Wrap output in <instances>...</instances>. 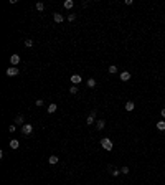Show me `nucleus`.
Returning a JSON list of instances; mask_svg holds the SVG:
<instances>
[{"instance_id": "1", "label": "nucleus", "mask_w": 165, "mask_h": 185, "mask_svg": "<svg viewBox=\"0 0 165 185\" xmlns=\"http://www.w3.org/2000/svg\"><path fill=\"white\" fill-rule=\"evenodd\" d=\"M101 145H103V149H106V151H112V141L107 137L101 139Z\"/></svg>"}, {"instance_id": "2", "label": "nucleus", "mask_w": 165, "mask_h": 185, "mask_svg": "<svg viewBox=\"0 0 165 185\" xmlns=\"http://www.w3.org/2000/svg\"><path fill=\"white\" fill-rule=\"evenodd\" d=\"M22 132L25 135H30L31 132H33V126H31V124H23L22 126Z\"/></svg>"}, {"instance_id": "3", "label": "nucleus", "mask_w": 165, "mask_h": 185, "mask_svg": "<svg viewBox=\"0 0 165 185\" xmlns=\"http://www.w3.org/2000/svg\"><path fill=\"white\" fill-rule=\"evenodd\" d=\"M20 73V69L17 68V66H10V68H7V76H17Z\"/></svg>"}, {"instance_id": "4", "label": "nucleus", "mask_w": 165, "mask_h": 185, "mask_svg": "<svg viewBox=\"0 0 165 185\" xmlns=\"http://www.w3.org/2000/svg\"><path fill=\"white\" fill-rule=\"evenodd\" d=\"M10 63H12V65L13 66H17V65H18V63H20V56H18V55H12V56H10Z\"/></svg>"}, {"instance_id": "5", "label": "nucleus", "mask_w": 165, "mask_h": 185, "mask_svg": "<svg viewBox=\"0 0 165 185\" xmlns=\"http://www.w3.org/2000/svg\"><path fill=\"white\" fill-rule=\"evenodd\" d=\"M69 79H71V83H74V84H79V83L83 81V78H81L79 75H73V76H71Z\"/></svg>"}, {"instance_id": "6", "label": "nucleus", "mask_w": 165, "mask_h": 185, "mask_svg": "<svg viewBox=\"0 0 165 185\" xmlns=\"http://www.w3.org/2000/svg\"><path fill=\"white\" fill-rule=\"evenodd\" d=\"M131 79V73L129 71H122L121 73V81H129Z\"/></svg>"}, {"instance_id": "7", "label": "nucleus", "mask_w": 165, "mask_h": 185, "mask_svg": "<svg viewBox=\"0 0 165 185\" xmlns=\"http://www.w3.org/2000/svg\"><path fill=\"white\" fill-rule=\"evenodd\" d=\"M125 111H134V107H135V104L132 103V101H127V103H125Z\"/></svg>"}, {"instance_id": "8", "label": "nucleus", "mask_w": 165, "mask_h": 185, "mask_svg": "<svg viewBox=\"0 0 165 185\" xmlns=\"http://www.w3.org/2000/svg\"><path fill=\"white\" fill-rule=\"evenodd\" d=\"M104 126H106V121L104 119H97L96 121V127L97 129H104Z\"/></svg>"}, {"instance_id": "9", "label": "nucleus", "mask_w": 165, "mask_h": 185, "mask_svg": "<svg viewBox=\"0 0 165 185\" xmlns=\"http://www.w3.org/2000/svg\"><path fill=\"white\" fill-rule=\"evenodd\" d=\"M10 147L15 151V149H18V147H20V142L17 141V139H13V141H10Z\"/></svg>"}, {"instance_id": "10", "label": "nucleus", "mask_w": 165, "mask_h": 185, "mask_svg": "<svg viewBox=\"0 0 165 185\" xmlns=\"http://www.w3.org/2000/svg\"><path fill=\"white\" fill-rule=\"evenodd\" d=\"M53 18H55V22H56V23H61L63 20H65L61 13H55V15H53Z\"/></svg>"}, {"instance_id": "11", "label": "nucleus", "mask_w": 165, "mask_h": 185, "mask_svg": "<svg viewBox=\"0 0 165 185\" xmlns=\"http://www.w3.org/2000/svg\"><path fill=\"white\" fill-rule=\"evenodd\" d=\"M15 124H22L23 126V116H22V114H17V117H15Z\"/></svg>"}, {"instance_id": "12", "label": "nucleus", "mask_w": 165, "mask_h": 185, "mask_svg": "<svg viewBox=\"0 0 165 185\" xmlns=\"http://www.w3.org/2000/svg\"><path fill=\"white\" fill-rule=\"evenodd\" d=\"M157 129L159 131H165V121H159L157 122Z\"/></svg>"}, {"instance_id": "13", "label": "nucleus", "mask_w": 165, "mask_h": 185, "mask_svg": "<svg viewBox=\"0 0 165 185\" xmlns=\"http://www.w3.org/2000/svg\"><path fill=\"white\" fill-rule=\"evenodd\" d=\"M73 5H74L73 0H65V8H73Z\"/></svg>"}, {"instance_id": "14", "label": "nucleus", "mask_w": 165, "mask_h": 185, "mask_svg": "<svg viewBox=\"0 0 165 185\" xmlns=\"http://www.w3.org/2000/svg\"><path fill=\"white\" fill-rule=\"evenodd\" d=\"M94 86H96V79L89 78V79H87V88H94Z\"/></svg>"}, {"instance_id": "15", "label": "nucleus", "mask_w": 165, "mask_h": 185, "mask_svg": "<svg viewBox=\"0 0 165 185\" xmlns=\"http://www.w3.org/2000/svg\"><path fill=\"white\" fill-rule=\"evenodd\" d=\"M48 162H50V164H58V157H56V155H50Z\"/></svg>"}, {"instance_id": "16", "label": "nucleus", "mask_w": 165, "mask_h": 185, "mask_svg": "<svg viewBox=\"0 0 165 185\" xmlns=\"http://www.w3.org/2000/svg\"><path fill=\"white\" fill-rule=\"evenodd\" d=\"M56 107H58V106H56V104H50V106H48V113H55V111H56Z\"/></svg>"}, {"instance_id": "17", "label": "nucleus", "mask_w": 165, "mask_h": 185, "mask_svg": "<svg viewBox=\"0 0 165 185\" xmlns=\"http://www.w3.org/2000/svg\"><path fill=\"white\" fill-rule=\"evenodd\" d=\"M109 73H111V75H114V73H117V66H116V65L109 66Z\"/></svg>"}, {"instance_id": "18", "label": "nucleus", "mask_w": 165, "mask_h": 185, "mask_svg": "<svg viewBox=\"0 0 165 185\" xmlns=\"http://www.w3.org/2000/svg\"><path fill=\"white\" fill-rule=\"evenodd\" d=\"M43 8H45V5H43V3H41V2H36V10H40V12H41Z\"/></svg>"}, {"instance_id": "19", "label": "nucleus", "mask_w": 165, "mask_h": 185, "mask_svg": "<svg viewBox=\"0 0 165 185\" xmlns=\"http://www.w3.org/2000/svg\"><path fill=\"white\" fill-rule=\"evenodd\" d=\"M93 122H94V117H93V116H89V117L86 119V124H87V126H91Z\"/></svg>"}, {"instance_id": "20", "label": "nucleus", "mask_w": 165, "mask_h": 185, "mask_svg": "<svg viewBox=\"0 0 165 185\" xmlns=\"http://www.w3.org/2000/svg\"><path fill=\"white\" fill-rule=\"evenodd\" d=\"M25 46H33V40H25Z\"/></svg>"}, {"instance_id": "21", "label": "nucleus", "mask_w": 165, "mask_h": 185, "mask_svg": "<svg viewBox=\"0 0 165 185\" xmlns=\"http://www.w3.org/2000/svg\"><path fill=\"white\" fill-rule=\"evenodd\" d=\"M69 93H71V94H76V93H79V91H78V88H76V86H73V88H69Z\"/></svg>"}, {"instance_id": "22", "label": "nucleus", "mask_w": 165, "mask_h": 185, "mask_svg": "<svg viewBox=\"0 0 165 185\" xmlns=\"http://www.w3.org/2000/svg\"><path fill=\"white\" fill-rule=\"evenodd\" d=\"M121 174H125V175H129V167H122Z\"/></svg>"}, {"instance_id": "23", "label": "nucleus", "mask_w": 165, "mask_h": 185, "mask_svg": "<svg viewBox=\"0 0 165 185\" xmlns=\"http://www.w3.org/2000/svg\"><path fill=\"white\" fill-rule=\"evenodd\" d=\"M111 174H112V177H117V175H119V174H121V170H117V169H114V170H112V172H111Z\"/></svg>"}, {"instance_id": "24", "label": "nucleus", "mask_w": 165, "mask_h": 185, "mask_svg": "<svg viewBox=\"0 0 165 185\" xmlns=\"http://www.w3.org/2000/svg\"><path fill=\"white\" fill-rule=\"evenodd\" d=\"M74 18H76V15H74V13H71V15L68 17V20H69V22H74Z\"/></svg>"}, {"instance_id": "25", "label": "nucleus", "mask_w": 165, "mask_h": 185, "mask_svg": "<svg viewBox=\"0 0 165 185\" xmlns=\"http://www.w3.org/2000/svg\"><path fill=\"white\" fill-rule=\"evenodd\" d=\"M15 129H17V127H15V124H10V127H8V131H10V132H15Z\"/></svg>"}, {"instance_id": "26", "label": "nucleus", "mask_w": 165, "mask_h": 185, "mask_svg": "<svg viewBox=\"0 0 165 185\" xmlns=\"http://www.w3.org/2000/svg\"><path fill=\"white\" fill-rule=\"evenodd\" d=\"M160 114H162V117H165V107L162 109V113H160Z\"/></svg>"}]
</instances>
